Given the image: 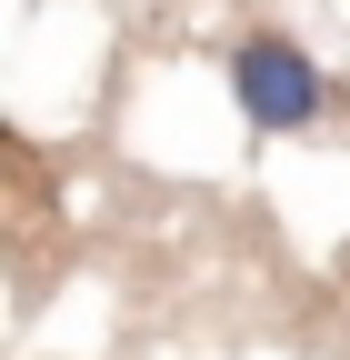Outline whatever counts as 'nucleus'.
Here are the masks:
<instances>
[{
	"mask_svg": "<svg viewBox=\"0 0 350 360\" xmlns=\"http://www.w3.org/2000/svg\"><path fill=\"white\" fill-rule=\"evenodd\" d=\"M231 101H240V120L260 141H290V130H320L330 70L300 51V40H280V30H240L231 40Z\"/></svg>",
	"mask_w": 350,
	"mask_h": 360,
	"instance_id": "1",
	"label": "nucleus"
}]
</instances>
